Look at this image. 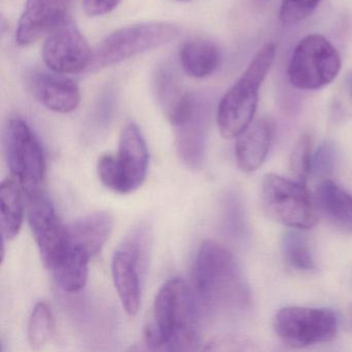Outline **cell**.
<instances>
[{"label": "cell", "mask_w": 352, "mask_h": 352, "mask_svg": "<svg viewBox=\"0 0 352 352\" xmlns=\"http://www.w3.org/2000/svg\"><path fill=\"white\" fill-rule=\"evenodd\" d=\"M195 290L204 306L216 314H236L250 306L246 278L236 257L214 241L199 247L193 267Z\"/></svg>", "instance_id": "obj_1"}, {"label": "cell", "mask_w": 352, "mask_h": 352, "mask_svg": "<svg viewBox=\"0 0 352 352\" xmlns=\"http://www.w3.org/2000/svg\"><path fill=\"white\" fill-rule=\"evenodd\" d=\"M197 307L188 285L180 278H173L156 296L153 320L145 329L146 344L153 350H197Z\"/></svg>", "instance_id": "obj_2"}, {"label": "cell", "mask_w": 352, "mask_h": 352, "mask_svg": "<svg viewBox=\"0 0 352 352\" xmlns=\"http://www.w3.org/2000/svg\"><path fill=\"white\" fill-rule=\"evenodd\" d=\"M276 50L274 43L263 45L240 79L220 100L217 124L226 139L238 138L252 122L258 104L259 88L273 65Z\"/></svg>", "instance_id": "obj_3"}, {"label": "cell", "mask_w": 352, "mask_h": 352, "mask_svg": "<svg viewBox=\"0 0 352 352\" xmlns=\"http://www.w3.org/2000/svg\"><path fill=\"white\" fill-rule=\"evenodd\" d=\"M180 28L172 23L153 22L126 26L107 36L92 51L88 73L100 71L172 42Z\"/></svg>", "instance_id": "obj_4"}, {"label": "cell", "mask_w": 352, "mask_h": 352, "mask_svg": "<svg viewBox=\"0 0 352 352\" xmlns=\"http://www.w3.org/2000/svg\"><path fill=\"white\" fill-rule=\"evenodd\" d=\"M261 199L263 211L278 223L302 230L316 224V204L306 183L267 174L261 182Z\"/></svg>", "instance_id": "obj_5"}, {"label": "cell", "mask_w": 352, "mask_h": 352, "mask_svg": "<svg viewBox=\"0 0 352 352\" xmlns=\"http://www.w3.org/2000/svg\"><path fill=\"white\" fill-rule=\"evenodd\" d=\"M341 65L339 53L324 36L309 34L292 52L288 80L296 89H321L337 78Z\"/></svg>", "instance_id": "obj_6"}, {"label": "cell", "mask_w": 352, "mask_h": 352, "mask_svg": "<svg viewBox=\"0 0 352 352\" xmlns=\"http://www.w3.org/2000/svg\"><path fill=\"white\" fill-rule=\"evenodd\" d=\"M5 148L12 176L19 181L25 195L41 190L46 176V158L36 133L21 118L8 123Z\"/></svg>", "instance_id": "obj_7"}, {"label": "cell", "mask_w": 352, "mask_h": 352, "mask_svg": "<svg viewBox=\"0 0 352 352\" xmlns=\"http://www.w3.org/2000/svg\"><path fill=\"white\" fill-rule=\"evenodd\" d=\"M150 232L140 226L117 249L112 261L115 287L127 314L135 316L141 306V275L149 255Z\"/></svg>", "instance_id": "obj_8"}, {"label": "cell", "mask_w": 352, "mask_h": 352, "mask_svg": "<svg viewBox=\"0 0 352 352\" xmlns=\"http://www.w3.org/2000/svg\"><path fill=\"white\" fill-rule=\"evenodd\" d=\"M338 327L335 313L324 308L284 307L274 318V329L278 337L292 348L331 341L337 335Z\"/></svg>", "instance_id": "obj_9"}, {"label": "cell", "mask_w": 352, "mask_h": 352, "mask_svg": "<svg viewBox=\"0 0 352 352\" xmlns=\"http://www.w3.org/2000/svg\"><path fill=\"white\" fill-rule=\"evenodd\" d=\"M26 201L28 222L41 256L45 265L52 270L69 248L67 226L42 189L26 195Z\"/></svg>", "instance_id": "obj_10"}, {"label": "cell", "mask_w": 352, "mask_h": 352, "mask_svg": "<svg viewBox=\"0 0 352 352\" xmlns=\"http://www.w3.org/2000/svg\"><path fill=\"white\" fill-rule=\"evenodd\" d=\"M92 51L79 28L67 19L47 36L43 59L54 73L75 75L87 71Z\"/></svg>", "instance_id": "obj_11"}, {"label": "cell", "mask_w": 352, "mask_h": 352, "mask_svg": "<svg viewBox=\"0 0 352 352\" xmlns=\"http://www.w3.org/2000/svg\"><path fill=\"white\" fill-rule=\"evenodd\" d=\"M73 0H28L16 32V43L28 47L67 21Z\"/></svg>", "instance_id": "obj_12"}, {"label": "cell", "mask_w": 352, "mask_h": 352, "mask_svg": "<svg viewBox=\"0 0 352 352\" xmlns=\"http://www.w3.org/2000/svg\"><path fill=\"white\" fill-rule=\"evenodd\" d=\"M114 160L124 195L133 192L143 184L147 176L149 154L145 139L135 123H129L123 129Z\"/></svg>", "instance_id": "obj_13"}, {"label": "cell", "mask_w": 352, "mask_h": 352, "mask_svg": "<svg viewBox=\"0 0 352 352\" xmlns=\"http://www.w3.org/2000/svg\"><path fill=\"white\" fill-rule=\"evenodd\" d=\"M32 88L38 102L53 112L67 114L81 102L79 86L65 75L38 73L32 77Z\"/></svg>", "instance_id": "obj_14"}, {"label": "cell", "mask_w": 352, "mask_h": 352, "mask_svg": "<svg viewBox=\"0 0 352 352\" xmlns=\"http://www.w3.org/2000/svg\"><path fill=\"white\" fill-rule=\"evenodd\" d=\"M274 124L270 119L259 118L236 138V160L243 172H255L267 158L273 141Z\"/></svg>", "instance_id": "obj_15"}, {"label": "cell", "mask_w": 352, "mask_h": 352, "mask_svg": "<svg viewBox=\"0 0 352 352\" xmlns=\"http://www.w3.org/2000/svg\"><path fill=\"white\" fill-rule=\"evenodd\" d=\"M113 226L114 218L109 212L87 214L67 226L69 244L83 249L92 258L102 251L112 232Z\"/></svg>", "instance_id": "obj_16"}, {"label": "cell", "mask_w": 352, "mask_h": 352, "mask_svg": "<svg viewBox=\"0 0 352 352\" xmlns=\"http://www.w3.org/2000/svg\"><path fill=\"white\" fill-rule=\"evenodd\" d=\"M314 199L331 226L342 232H352V195L327 178L317 186Z\"/></svg>", "instance_id": "obj_17"}, {"label": "cell", "mask_w": 352, "mask_h": 352, "mask_svg": "<svg viewBox=\"0 0 352 352\" xmlns=\"http://www.w3.org/2000/svg\"><path fill=\"white\" fill-rule=\"evenodd\" d=\"M206 121L205 113L195 104L191 114L175 126L179 155L184 164L193 170L201 168L205 158Z\"/></svg>", "instance_id": "obj_18"}, {"label": "cell", "mask_w": 352, "mask_h": 352, "mask_svg": "<svg viewBox=\"0 0 352 352\" xmlns=\"http://www.w3.org/2000/svg\"><path fill=\"white\" fill-rule=\"evenodd\" d=\"M155 86L158 102L164 114L177 126L191 114L197 104L195 100L170 72H160L156 77Z\"/></svg>", "instance_id": "obj_19"}, {"label": "cell", "mask_w": 352, "mask_h": 352, "mask_svg": "<svg viewBox=\"0 0 352 352\" xmlns=\"http://www.w3.org/2000/svg\"><path fill=\"white\" fill-rule=\"evenodd\" d=\"M180 63L187 75L197 79L209 77L220 65V51L211 41L192 38L180 49Z\"/></svg>", "instance_id": "obj_20"}, {"label": "cell", "mask_w": 352, "mask_h": 352, "mask_svg": "<svg viewBox=\"0 0 352 352\" xmlns=\"http://www.w3.org/2000/svg\"><path fill=\"white\" fill-rule=\"evenodd\" d=\"M19 181L14 176L3 181L0 187V228L3 243L18 236L23 223L24 206Z\"/></svg>", "instance_id": "obj_21"}, {"label": "cell", "mask_w": 352, "mask_h": 352, "mask_svg": "<svg viewBox=\"0 0 352 352\" xmlns=\"http://www.w3.org/2000/svg\"><path fill=\"white\" fill-rule=\"evenodd\" d=\"M90 258L91 256L85 250L69 244L67 252L52 269L61 289L75 294L85 287Z\"/></svg>", "instance_id": "obj_22"}, {"label": "cell", "mask_w": 352, "mask_h": 352, "mask_svg": "<svg viewBox=\"0 0 352 352\" xmlns=\"http://www.w3.org/2000/svg\"><path fill=\"white\" fill-rule=\"evenodd\" d=\"M282 252L287 265L296 271L310 272L315 269L308 240L298 230H289L282 236Z\"/></svg>", "instance_id": "obj_23"}, {"label": "cell", "mask_w": 352, "mask_h": 352, "mask_svg": "<svg viewBox=\"0 0 352 352\" xmlns=\"http://www.w3.org/2000/svg\"><path fill=\"white\" fill-rule=\"evenodd\" d=\"M54 331V316L47 302L36 305L28 323V341L32 348L43 347L50 340Z\"/></svg>", "instance_id": "obj_24"}, {"label": "cell", "mask_w": 352, "mask_h": 352, "mask_svg": "<svg viewBox=\"0 0 352 352\" xmlns=\"http://www.w3.org/2000/svg\"><path fill=\"white\" fill-rule=\"evenodd\" d=\"M313 154L312 138L305 133L296 143L290 158V168L296 180L307 182L312 173Z\"/></svg>", "instance_id": "obj_25"}, {"label": "cell", "mask_w": 352, "mask_h": 352, "mask_svg": "<svg viewBox=\"0 0 352 352\" xmlns=\"http://www.w3.org/2000/svg\"><path fill=\"white\" fill-rule=\"evenodd\" d=\"M320 0H282L279 18L282 23L296 24L307 19L318 7Z\"/></svg>", "instance_id": "obj_26"}, {"label": "cell", "mask_w": 352, "mask_h": 352, "mask_svg": "<svg viewBox=\"0 0 352 352\" xmlns=\"http://www.w3.org/2000/svg\"><path fill=\"white\" fill-rule=\"evenodd\" d=\"M337 162V149L331 142H324L313 154L312 173L327 179L333 173Z\"/></svg>", "instance_id": "obj_27"}, {"label": "cell", "mask_w": 352, "mask_h": 352, "mask_svg": "<svg viewBox=\"0 0 352 352\" xmlns=\"http://www.w3.org/2000/svg\"><path fill=\"white\" fill-rule=\"evenodd\" d=\"M121 0H84V10L91 17H98L114 11Z\"/></svg>", "instance_id": "obj_28"}, {"label": "cell", "mask_w": 352, "mask_h": 352, "mask_svg": "<svg viewBox=\"0 0 352 352\" xmlns=\"http://www.w3.org/2000/svg\"><path fill=\"white\" fill-rule=\"evenodd\" d=\"M245 344L240 339L232 337H218L212 340L206 345L205 350L210 351H228V350L242 349L241 346Z\"/></svg>", "instance_id": "obj_29"}, {"label": "cell", "mask_w": 352, "mask_h": 352, "mask_svg": "<svg viewBox=\"0 0 352 352\" xmlns=\"http://www.w3.org/2000/svg\"><path fill=\"white\" fill-rule=\"evenodd\" d=\"M348 87H349L350 96L352 98V75L350 76L349 82H348Z\"/></svg>", "instance_id": "obj_30"}, {"label": "cell", "mask_w": 352, "mask_h": 352, "mask_svg": "<svg viewBox=\"0 0 352 352\" xmlns=\"http://www.w3.org/2000/svg\"><path fill=\"white\" fill-rule=\"evenodd\" d=\"M256 1V3H258V5H265V3H267V0H255Z\"/></svg>", "instance_id": "obj_31"}, {"label": "cell", "mask_w": 352, "mask_h": 352, "mask_svg": "<svg viewBox=\"0 0 352 352\" xmlns=\"http://www.w3.org/2000/svg\"><path fill=\"white\" fill-rule=\"evenodd\" d=\"M179 1H190V0H179Z\"/></svg>", "instance_id": "obj_32"}]
</instances>
